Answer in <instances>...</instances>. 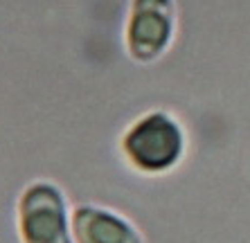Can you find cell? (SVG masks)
<instances>
[{"label":"cell","instance_id":"obj_1","mask_svg":"<svg viewBox=\"0 0 250 243\" xmlns=\"http://www.w3.org/2000/svg\"><path fill=\"white\" fill-rule=\"evenodd\" d=\"M124 156L140 171H167L183 156V131L165 113H151L128 128L122 142Z\"/></svg>","mask_w":250,"mask_h":243},{"label":"cell","instance_id":"obj_2","mask_svg":"<svg viewBox=\"0 0 250 243\" xmlns=\"http://www.w3.org/2000/svg\"><path fill=\"white\" fill-rule=\"evenodd\" d=\"M21 234L25 243H72L65 201L54 185L39 182L25 191L21 201Z\"/></svg>","mask_w":250,"mask_h":243},{"label":"cell","instance_id":"obj_3","mask_svg":"<svg viewBox=\"0 0 250 243\" xmlns=\"http://www.w3.org/2000/svg\"><path fill=\"white\" fill-rule=\"evenodd\" d=\"M174 32L171 0H133L126 27V45L138 61H153L167 50Z\"/></svg>","mask_w":250,"mask_h":243},{"label":"cell","instance_id":"obj_4","mask_svg":"<svg viewBox=\"0 0 250 243\" xmlns=\"http://www.w3.org/2000/svg\"><path fill=\"white\" fill-rule=\"evenodd\" d=\"M72 232L79 243H142L138 232L124 219L97 207L77 209Z\"/></svg>","mask_w":250,"mask_h":243}]
</instances>
